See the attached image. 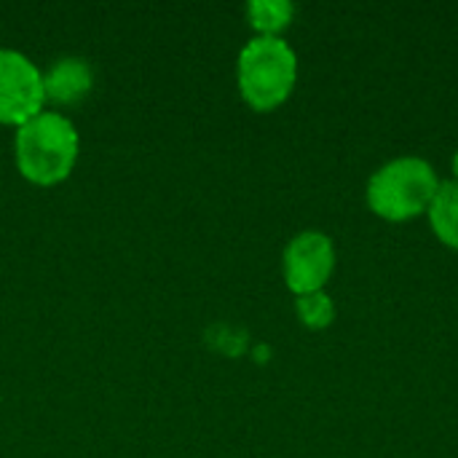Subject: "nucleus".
Returning a JSON list of instances; mask_svg holds the SVG:
<instances>
[{
    "instance_id": "1",
    "label": "nucleus",
    "mask_w": 458,
    "mask_h": 458,
    "mask_svg": "<svg viewBox=\"0 0 458 458\" xmlns=\"http://www.w3.org/2000/svg\"><path fill=\"white\" fill-rule=\"evenodd\" d=\"M16 169L38 185L64 180L78 158V129L59 110H40L16 126L13 134Z\"/></svg>"
},
{
    "instance_id": "2",
    "label": "nucleus",
    "mask_w": 458,
    "mask_h": 458,
    "mask_svg": "<svg viewBox=\"0 0 458 458\" xmlns=\"http://www.w3.org/2000/svg\"><path fill=\"white\" fill-rule=\"evenodd\" d=\"M239 91L255 110L282 105L298 78V56L279 35H258L247 40L236 64Z\"/></svg>"
},
{
    "instance_id": "3",
    "label": "nucleus",
    "mask_w": 458,
    "mask_h": 458,
    "mask_svg": "<svg viewBox=\"0 0 458 458\" xmlns=\"http://www.w3.org/2000/svg\"><path fill=\"white\" fill-rule=\"evenodd\" d=\"M437 174L424 158H394L381 166L368 182V204L376 215L392 223L411 220L432 207L437 196Z\"/></svg>"
},
{
    "instance_id": "4",
    "label": "nucleus",
    "mask_w": 458,
    "mask_h": 458,
    "mask_svg": "<svg viewBox=\"0 0 458 458\" xmlns=\"http://www.w3.org/2000/svg\"><path fill=\"white\" fill-rule=\"evenodd\" d=\"M43 72L21 51L0 46V123H24L43 110Z\"/></svg>"
},
{
    "instance_id": "5",
    "label": "nucleus",
    "mask_w": 458,
    "mask_h": 458,
    "mask_svg": "<svg viewBox=\"0 0 458 458\" xmlns=\"http://www.w3.org/2000/svg\"><path fill=\"white\" fill-rule=\"evenodd\" d=\"M335 268L333 242L319 231L298 233L284 250V279L295 295L319 293Z\"/></svg>"
},
{
    "instance_id": "6",
    "label": "nucleus",
    "mask_w": 458,
    "mask_h": 458,
    "mask_svg": "<svg viewBox=\"0 0 458 458\" xmlns=\"http://www.w3.org/2000/svg\"><path fill=\"white\" fill-rule=\"evenodd\" d=\"M94 86L91 64L81 56H59L43 72V94L48 102L56 105H75L81 102Z\"/></svg>"
},
{
    "instance_id": "7",
    "label": "nucleus",
    "mask_w": 458,
    "mask_h": 458,
    "mask_svg": "<svg viewBox=\"0 0 458 458\" xmlns=\"http://www.w3.org/2000/svg\"><path fill=\"white\" fill-rule=\"evenodd\" d=\"M429 220L440 242L458 250V182H443L429 207Z\"/></svg>"
},
{
    "instance_id": "8",
    "label": "nucleus",
    "mask_w": 458,
    "mask_h": 458,
    "mask_svg": "<svg viewBox=\"0 0 458 458\" xmlns=\"http://www.w3.org/2000/svg\"><path fill=\"white\" fill-rule=\"evenodd\" d=\"M293 13H295V8L287 0H252L247 5L250 24L260 35H276L279 30H284L293 21Z\"/></svg>"
},
{
    "instance_id": "9",
    "label": "nucleus",
    "mask_w": 458,
    "mask_h": 458,
    "mask_svg": "<svg viewBox=\"0 0 458 458\" xmlns=\"http://www.w3.org/2000/svg\"><path fill=\"white\" fill-rule=\"evenodd\" d=\"M298 317L303 319L306 327L322 330L333 322L335 317V306L333 301L319 290V293H309V295H298Z\"/></svg>"
},
{
    "instance_id": "10",
    "label": "nucleus",
    "mask_w": 458,
    "mask_h": 458,
    "mask_svg": "<svg viewBox=\"0 0 458 458\" xmlns=\"http://www.w3.org/2000/svg\"><path fill=\"white\" fill-rule=\"evenodd\" d=\"M454 172H456V182H458V153L454 156Z\"/></svg>"
}]
</instances>
